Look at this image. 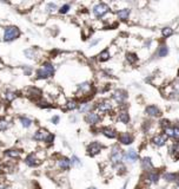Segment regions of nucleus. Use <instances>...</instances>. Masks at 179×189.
<instances>
[{"label":"nucleus","instance_id":"obj_7","mask_svg":"<svg viewBox=\"0 0 179 189\" xmlns=\"http://www.w3.org/2000/svg\"><path fill=\"white\" fill-rule=\"evenodd\" d=\"M71 158H67V157H60V158H58L57 160V167L59 170H61V171H67L70 168H71Z\"/></svg>","mask_w":179,"mask_h":189},{"label":"nucleus","instance_id":"obj_45","mask_svg":"<svg viewBox=\"0 0 179 189\" xmlns=\"http://www.w3.org/2000/svg\"><path fill=\"white\" fill-rule=\"evenodd\" d=\"M99 43V39H97V40H93L92 43H91V46H94L95 44H98Z\"/></svg>","mask_w":179,"mask_h":189},{"label":"nucleus","instance_id":"obj_36","mask_svg":"<svg viewBox=\"0 0 179 189\" xmlns=\"http://www.w3.org/2000/svg\"><path fill=\"white\" fill-rule=\"evenodd\" d=\"M22 70H24L25 76H31L32 72H33V69H32L30 65H24V66H22Z\"/></svg>","mask_w":179,"mask_h":189},{"label":"nucleus","instance_id":"obj_3","mask_svg":"<svg viewBox=\"0 0 179 189\" xmlns=\"http://www.w3.org/2000/svg\"><path fill=\"white\" fill-rule=\"evenodd\" d=\"M42 158H40L37 153H30L25 156L24 158V163L30 168H37L41 164Z\"/></svg>","mask_w":179,"mask_h":189},{"label":"nucleus","instance_id":"obj_20","mask_svg":"<svg viewBox=\"0 0 179 189\" xmlns=\"http://www.w3.org/2000/svg\"><path fill=\"white\" fill-rule=\"evenodd\" d=\"M146 113L148 116H151V117H158L160 115V110L156 105H150V106L146 108Z\"/></svg>","mask_w":179,"mask_h":189},{"label":"nucleus","instance_id":"obj_15","mask_svg":"<svg viewBox=\"0 0 179 189\" xmlns=\"http://www.w3.org/2000/svg\"><path fill=\"white\" fill-rule=\"evenodd\" d=\"M124 157H125V160L128 161V162H134V161H137L139 156H138V153L136 150L131 149V150H127L126 153H125Z\"/></svg>","mask_w":179,"mask_h":189},{"label":"nucleus","instance_id":"obj_24","mask_svg":"<svg viewBox=\"0 0 179 189\" xmlns=\"http://www.w3.org/2000/svg\"><path fill=\"white\" fill-rule=\"evenodd\" d=\"M101 133H103L104 136L108 137V138H114L117 136V133L113 129H111V128H103L101 129Z\"/></svg>","mask_w":179,"mask_h":189},{"label":"nucleus","instance_id":"obj_18","mask_svg":"<svg viewBox=\"0 0 179 189\" xmlns=\"http://www.w3.org/2000/svg\"><path fill=\"white\" fill-rule=\"evenodd\" d=\"M119 141H120V143H121V144L128 145V144H131V143L133 142V138H132V136H131L130 133H121V135H120Z\"/></svg>","mask_w":179,"mask_h":189},{"label":"nucleus","instance_id":"obj_22","mask_svg":"<svg viewBox=\"0 0 179 189\" xmlns=\"http://www.w3.org/2000/svg\"><path fill=\"white\" fill-rule=\"evenodd\" d=\"M19 122L21 123L22 128H25V129H28L32 124H33V121H32L31 118L26 117V116H20L19 117Z\"/></svg>","mask_w":179,"mask_h":189},{"label":"nucleus","instance_id":"obj_19","mask_svg":"<svg viewBox=\"0 0 179 189\" xmlns=\"http://www.w3.org/2000/svg\"><path fill=\"white\" fill-rule=\"evenodd\" d=\"M141 167L143 169L145 170V171H152V168H153V164H152V161H151V158L150 157H145V158H143V161H141Z\"/></svg>","mask_w":179,"mask_h":189},{"label":"nucleus","instance_id":"obj_1","mask_svg":"<svg viewBox=\"0 0 179 189\" xmlns=\"http://www.w3.org/2000/svg\"><path fill=\"white\" fill-rule=\"evenodd\" d=\"M54 75V66L50 62H44L41 66L35 71V76L38 79H46V78L52 77Z\"/></svg>","mask_w":179,"mask_h":189},{"label":"nucleus","instance_id":"obj_35","mask_svg":"<svg viewBox=\"0 0 179 189\" xmlns=\"http://www.w3.org/2000/svg\"><path fill=\"white\" fill-rule=\"evenodd\" d=\"M126 59L131 63V64H134V63H137L138 58L137 56L134 55V53H127L126 55Z\"/></svg>","mask_w":179,"mask_h":189},{"label":"nucleus","instance_id":"obj_34","mask_svg":"<svg viewBox=\"0 0 179 189\" xmlns=\"http://www.w3.org/2000/svg\"><path fill=\"white\" fill-rule=\"evenodd\" d=\"M172 33H173V30H172L171 27H165V29H163V31H161V35H163L164 38H167V37H170Z\"/></svg>","mask_w":179,"mask_h":189},{"label":"nucleus","instance_id":"obj_30","mask_svg":"<svg viewBox=\"0 0 179 189\" xmlns=\"http://www.w3.org/2000/svg\"><path fill=\"white\" fill-rule=\"evenodd\" d=\"M169 53V49L166 45H160L158 50V57H166Z\"/></svg>","mask_w":179,"mask_h":189},{"label":"nucleus","instance_id":"obj_12","mask_svg":"<svg viewBox=\"0 0 179 189\" xmlns=\"http://www.w3.org/2000/svg\"><path fill=\"white\" fill-rule=\"evenodd\" d=\"M91 84L85 82V83H81L78 85V96H85V95H88L91 92Z\"/></svg>","mask_w":179,"mask_h":189},{"label":"nucleus","instance_id":"obj_40","mask_svg":"<svg viewBox=\"0 0 179 189\" xmlns=\"http://www.w3.org/2000/svg\"><path fill=\"white\" fill-rule=\"evenodd\" d=\"M165 133H166V135L167 136H171V137H173V128H166L165 129Z\"/></svg>","mask_w":179,"mask_h":189},{"label":"nucleus","instance_id":"obj_21","mask_svg":"<svg viewBox=\"0 0 179 189\" xmlns=\"http://www.w3.org/2000/svg\"><path fill=\"white\" fill-rule=\"evenodd\" d=\"M4 98L7 100V102H13L14 100L18 98V93L15 91H12V90H7L5 93H4Z\"/></svg>","mask_w":179,"mask_h":189},{"label":"nucleus","instance_id":"obj_44","mask_svg":"<svg viewBox=\"0 0 179 189\" xmlns=\"http://www.w3.org/2000/svg\"><path fill=\"white\" fill-rule=\"evenodd\" d=\"M0 189H7V184L4 182H0Z\"/></svg>","mask_w":179,"mask_h":189},{"label":"nucleus","instance_id":"obj_43","mask_svg":"<svg viewBox=\"0 0 179 189\" xmlns=\"http://www.w3.org/2000/svg\"><path fill=\"white\" fill-rule=\"evenodd\" d=\"M59 120H60L59 116H53L52 118H51V122H52L53 124H58V123H59Z\"/></svg>","mask_w":179,"mask_h":189},{"label":"nucleus","instance_id":"obj_31","mask_svg":"<svg viewBox=\"0 0 179 189\" xmlns=\"http://www.w3.org/2000/svg\"><path fill=\"white\" fill-rule=\"evenodd\" d=\"M45 10H46V12H48V13H54V12L58 10V6H57L54 2H48V4L46 5Z\"/></svg>","mask_w":179,"mask_h":189},{"label":"nucleus","instance_id":"obj_14","mask_svg":"<svg viewBox=\"0 0 179 189\" xmlns=\"http://www.w3.org/2000/svg\"><path fill=\"white\" fill-rule=\"evenodd\" d=\"M27 96L31 98L32 100H38L41 98V90H39L38 88H30L27 91Z\"/></svg>","mask_w":179,"mask_h":189},{"label":"nucleus","instance_id":"obj_17","mask_svg":"<svg viewBox=\"0 0 179 189\" xmlns=\"http://www.w3.org/2000/svg\"><path fill=\"white\" fill-rule=\"evenodd\" d=\"M24 55L26 56V58L28 59H37V56H38V50L35 47H28L24 51Z\"/></svg>","mask_w":179,"mask_h":189},{"label":"nucleus","instance_id":"obj_32","mask_svg":"<svg viewBox=\"0 0 179 189\" xmlns=\"http://www.w3.org/2000/svg\"><path fill=\"white\" fill-rule=\"evenodd\" d=\"M91 109H92V105L91 104H88V103H84V104H81L80 105V112H83V113H85V112H91Z\"/></svg>","mask_w":179,"mask_h":189},{"label":"nucleus","instance_id":"obj_37","mask_svg":"<svg viewBox=\"0 0 179 189\" xmlns=\"http://www.w3.org/2000/svg\"><path fill=\"white\" fill-rule=\"evenodd\" d=\"M68 11H70V5H68V4H65V5H63V6L59 8V13H60V14H66Z\"/></svg>","mask_w":179,"mask_h":189},{"label":"nucleus","instance_id":"obj_9","mask_svg":"<svg viewBox=\"0 0 179 189\" xmlns=\"http://www.w3.org/2000/svg\"><path fill=\"white\" fill-rule=\"evenodd\" d=\"M4 155L8 158L12 160H20L21 155H22V151L20 149H15V148H12V149H7L4 151Z\"/></svg>","mask_w":179,"mask_h":189},{"label":"nucleus","instance_id":"obj_16","mask_svg":"<svg viewBox=\"0 0 179 189\" xmlns=\"http://www.w3.org/2000/svg\"><path fill=\"white\" fill-rule=\"evenodd\" d=\"M152 142L153 144L157 145V147H163L166 143V136L165 135H157L152 138Z\"/></svg>","mask_w":179,"mask_h":189},{"label":"nucleus","instance_id":"obj_48","mask_svg":"<svg viewBox=\"0 0 179 189\" xmlns=\"http://www.w3.org/2000/svg\"><path fill=\"white\" fill-rule=\"evenodd\" d=\"M90 189H91V188H90Z\"/></svg>","mask_w":179,"mask_h":189},{"label":"nucleus","instance_id":"obj_46","mask_svg":"<svg viewBox=\"0 0 179 189\" xmlns=\"http://www.w3.org/2000/svg\"><path fill=\"white\" fill-rule=\"evenodd\" d=\"M177 184L179 186V178H177Z\"/></svg>","mask_w":179,"mask_h":189},{"label":"nucleus","instance_id":"obj_10","mask_svg":"<svg viewBox=\"0 0 179 189\" xmlns=\"http://www.w3.org/2000/svg\"><path fill=\"white\" fill-rule=\"evenodd\" d=\"M97 110L101 113H107L112 110V104L108 102V100H101L97 104Z\"/></svg>","mask_w":179,"mask_h":189},{"label":"nucleus","instance_id":"obj_29","mask_svg":"<svg viewBox=\"0 0 179 189\" xmlns=\"http://www.w3.org/2000/svg\"><path fill=\"white\" fill-rule=\"evenodd\" d=\"M78 108V102L75 100H70L66 102V109L67 110H74Z\"/></svg>","mask_w":179,"mask_h":189},{"label":"nucleus","instance_id":"obj_13","mask_svg":"<svg viewBox=\"0 0 179 189\" xmlns=\"http://www.w3.org/2000/svg\"><path fill=\"white\" fill-rule=\"evenodd\" d=\"M127 95L125 91H123V90H117L114 91V93H113V96H112V98L114 100V102H117L118 104H123L124 103V100H126Z\"/></svg>","mask_w":179,"mask_h":189},{"label":"nucleus","instance_id":"obj_47","mask_svg":"<svg viewBox=\"0 0 179 189\" xmlns=\"http://www.w3.org/2000/svg\"><path fill=\"white\" fill-rule=\"evenodd\" d=\"M92 189H95V188H92Z\"/></svg>","mask_w":179,"mask_h":189},{"label":"nucleus","instance_id":"obj_42","mask_svg":"<svg viewBox=\"0 0 179 189\" xmlns=\"http://www.w3.org/2000/svg\"><path fill=\"white\" fill-rule=\"evenodd\" d=\"M160 125H161L163 128H165V129H166V128H169V127H170L169 121H167V120H163V121L160 122Z\"/></svg>","mask_w":179,"mask_h":189},{"label":"nucleus","instance_id":"obj_39","mask_svg":"<svg viewBox=\"0 0 179 189\" xmlns=\"http://www.w3.org/2000/svg\"><path fill=\"white\" fill-rule=\"evenodd\" d=\"M71 163L74 164V166H80V164H81V162H80L79 157H77L75 155L72 156V158H71Z\"/></svg>","mask_w":179,"mask_h":189},{"label":"nucleus","instance_id":"obj_27","mask_svg":"<svg viewBox=\"0 0 179 189\" xmlns=\"http://www.w3.org/2000/svg\"><path fill=\"white\" fill-rule=\"evenodd\" d=\"M148 180L150 181V182H153V183H156V182H158V180H159V174L152 170V171H150V173H148Z\"/></svg>","mask_w":179,"mask_h":189},{"label":"nucleus","instance_id":"obj_25","mask_svg":"<svg viewBox=\"0 0 179 189\" xmlns=\"http://www.w3.org/2000/svg\"><path fill=\"white\" fill-rule=\"evenodd\" d=\"M11 123L6 117H0V131H5L10 128Z\"/></svg>","mask_w":179,"mask_h":189},{"label":"nucleus","instance_id":"obj_4","mask_svg":"<svg viewBox=\"0 0 179 189\" xmlns=\"http://www.w3.org/2000/svg\"><path fill=\"white\" fill-rule=\"evenodd\" d=\"M123 158H124V153L118 147H113V149L111 151V155H110V161L112 162V164H114V166L120 164Z\"/></svg>","mask_w":179,"mask_h":189},{"label":"nucleus","instance_id":"obj_28","mask_svg":"<svg viewBox=\"0 0 179 189\" xmlns=\"http://www.w3.org/2000/svg\"><path fill=\"white\" fill-rule=\"evenodd\" d=\"M119 121L124 124H127L130 122V116H128L127 111H121L119 113Z\"/></svg>","mask_w":179,"mask_h":189},{"label":"nucleus","instance_id":"obj_11","mask_svg":"<svg viewBox=\"0 0 179 189\" xmlns=\"http://www.w3.org/2000/svg\"><path fill=\"white\" fill-rule=\"evenodd\" d=\"M85 121L91 124V125H95L100 122V116L95 112H88L86 116H85Z\"/></svg>","mask_w":179,"mask_h":189},{"label":"nucleus","instance_id":"obj_5","mask_svg":"<svg viewBox=\"0 0 179 189\" xmlns=\"http://www.w3.org/2000/svg\"><path fill=\"white\" fill-rule=\"evenodd\" d=\"M108 11H110V7L106 4H104V2H100V4L95 5L94 7H93V14H94L97 18L104 17Z\"/></svg>","mask_w":179,"mask_h":189},{"label":"nucleus","instance_id":"obj_41","mask_svg":"<svg viewBox=\"0 0 179 189\" xmlns=\"http://www.w3.org/2000/svg\"><path fill=\"white\" fill-rule=\"evenodd\" d=\"M173 137L179 140V128H173Z\"/></svg>","mask_w":179,"mask_h":189},{"label":"nucleus","instance_id":"obj_38","mask_svg":"<svg viewBox=\"0 0 179 189\" xmlns=\"http://www.w3.org/2000/svg\"><path fill=\"white\" fill-rule=\"evenodd\" d=\"M172 151H173V155H174V157H176V158H179V142H177L176 144L173 145Z\"/></svg>","mask_w":179,"mask_h":189},{"label":"nucleus","instance_id":"obj_26","mask_svg":"<svg viewBox=\"0 0 179 189\" xmlns=\"http://www.w3.org/2000/svg\"><path fill=\"white\" fill-rule=\"evenodd\" d=\"M110 51L108 50H104V51H101L99 55H98V59L100 60V62H106V60H108L110 59Z\"/></svg>","mask_w":179,"mask_h":189},{"label":"nucleus","instance_id":"obj_8","mask_svg":"<svg viewBox=\"0 0 179 189\" xmlns=\"http://www.w3.org/2000/svg\"><path fill=\"white\" fill-rule=\"evenodd\" d=\"M101 149H103V145L100 144L99 142H92L87 147V154L90 156H95L98 154H100Z\"/></svg>","mask_w":179,"mask_h":189},{"label":"nucleus","instance_id":"obj_2","mask_svg":"<svg viewBox=\"0 0 179 189\" xmlns=\"http://www.w3.org/2000/svg\"><path fill=\"white\" fill-rule=\"evenodd\" d=\"M20 30L17 26H6L4 29V34H2V39L5 42H12L15 40L20 37Z\"/></svg>","mask_w":179,"mask_h":189},{"label":"nucleus","instance_id":"obj_33","mask_svg":"<svg viewBox=\"0 0 179 189\" xmlns=\"http://www.w3.org/2000/svg\"><path fill=\"white\" fill-rule=\"evenodd\" d=\"M164 178H165L166 181H177L178 175H177V174H174V173H167V174H165V175H164Z\"/></svg>","mask_w":179,"mask_h":189},{"label":"nucleus","instance_id":"obj_6","mask_svg":"<svg viewBox=\"0 0 179 189\" xmlns=\"http://www.w3.org/2000/svg\"><path fill=\"white\" fill-rule=\"evenodd\" d=\"M50 135H51V133H48L46 129L41 128V129H38V130L34 133V135H33V140L37 141V142H46Z\"/></svg>","mask_w":179,"mask_h":189},{"label":"nucleus","instance_id":"obj_23","mask_svg":"<svg viewBox=\"0 0 179 189\" xmlns=\"http://www.w3.org/2000/svg\"><path fill=\"white\" fill-rule=\"evenodd\" d=\"M117 15L120 20H126L128 19V15H130V10L128 8H123V10H119L117 12Z\"/></svg>","mask_w":179,"mask_h":189}]
</instances>
